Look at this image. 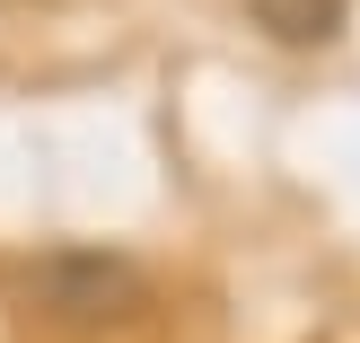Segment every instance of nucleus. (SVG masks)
Here are the masks:
<instances>
[{
	"instance_id": "obj_2",
	"label": "nucleus",
	"mask_w": 360,
	"mask_h": 343,
	"mask_svg": "<svg viewBox=\"0 0 360 343\" xmlns=\"http://www.w3.org/2000/svg\"><path fill=\"white\" fill-rule=\"evenodd\" d=\"M246 18H255L273 44H334L352 18V0H246Z\"/></svg>"
},
{
	"instance_id": "obj_1",
	"label": "nucleus",
	"mask_w": 360,
	"mask_h": 343,
	"mask_svg": "<svg viewBox=\"0 0 360 343\" xmlns=\"http://www.w3.org/2000/svg\"><path fill=\"white\" fill-rule=\"evenodd\" d=\"M27 299L53 326H132L150 308V273L115 247H53V256H35Z\"/></svg>"
}]
</instances>
